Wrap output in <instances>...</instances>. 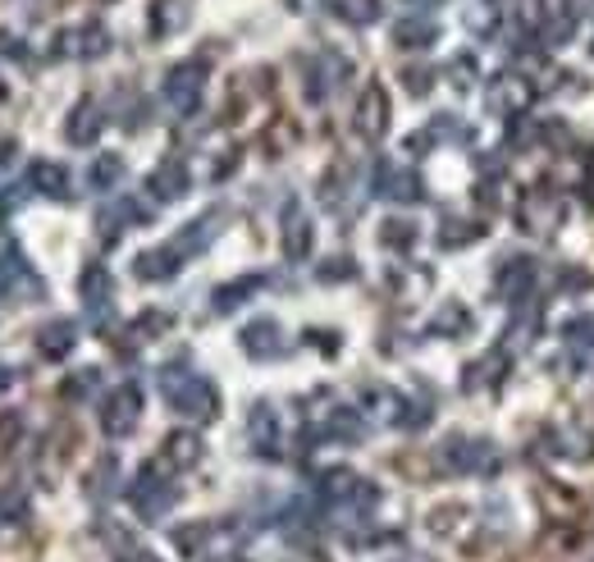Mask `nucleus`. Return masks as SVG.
<instances>
[{
	"label": "nucleus",
	"instance_id": "obj_13",
	"mask_svg": "<svg viewBox=\"0 0 594 562\" xmlns=\"http://www.w3.org/2000/svg\"><path fill=\"white\" fill-rule=\"evenodd\" d=\"M247 444L257 457H284V421L270 402H252V412H247Z\"/></svg>",
	"mask_w": 594,
	"mask_h": 562
},
{
	"label": "nucleus",
	"instance_id": "obj_26",
	"mask_svg": "<svg viewBox=\"0 0 594 562\" xmlns=\"http://www.w3.org/2000/svg\"><path fill=\"white\" fill-rule=\"evenodd\" d=\"M106 133V110L97 101H78L65 119V138L74 147H97V138Z\"/></svg>",
	"mask_w": 594,
	"mask_h": 562
},
{
	"label": "nucleus",
	"instance_id": "obj_19",
	"mask_svg": "<svg viewBox=\"0 0 594 562\" xmlns=\"http://www.w3.org/2000/svg\"><path fill=\"white\" fill-rule=\"evenodd\" d=\"M147 225H151V210H147L142 202H133V197H115V202L101 206V215H97V229H101L106 242H115L123 229H147Z\"/></svg>",
	"mask_w": 594,
	"mask_h": 562
},
{
	"label": "nucleus",
	"instance_id": "obj_35",
	"mask_svg": "<svg viewBox=\"0 0 594 562\" xmlns=\"http://www.w3.org/2000/svg\"><path fill=\"white\" fill-rule=\"evenodd\" d=\"M472 325H476V316L462 302H444L440 316L430 321V334L434 338H462V334H472Z\"/></svg>",
	"mask_w": 594,
	"mask_h": 562
},
{
	"label": "nucleus",
	"instance_id": "obj_1",
	"mask_svg": "<svg viewBox=\"0 0 594 562\" xmlns=\"http://www.w3.org/2000/svg\"><path fill=\"white\" fill-rule=\"evenodd\" d=\"M155 389H161V398L170 402V412L187 417V421H215L220 417V393H215V385L206 380V375L187 370V366H161L155 370Z\"/></svg>",
	"mask_w": 594,
	"mask_h": 562
},
{
	"label": "nucleus",
	"instance_id": "obj_11",
	"mask_svg": "<svg viewBox=\"0 0 594 562\" xmlns=\"http://www.w3.org/2000/svg\"><path fill=\"white\" fill-rule=\"evenodd\" d=\"M536 279H540V261L536 257H508V261H498V270H494V298L521 306L530 293H536Z\"/></svg>",
	"mask_w": 594,
	"mask_h": 562
},
{
	"label": "nucleus",
	"instance_id": "obj_4",
	"mask_svg": "<svg viewBox=\"0 0 594 562\" xmlns=\"http://www.w3.org/2000/svg\"><path fill=\"white\" fill-rule=\"evenodd\" d=\"M434 457H440V466L449 476H494L498 466H504L498 444L480 440V434H449Z\"/></svg>",
	"mask_w": 594,
	"mask_h": 562
},
{
	"label": "nucleus",
	"instance_id": "obj_53",
	"mask_svg": "<svg viewBox=\"0 0 594 562\" xmlns=\"http://www.w3.org/2000/svg\"><path fill=\"white\" fill-rule=\"evenodd\" d=\"M284 562H330L321 549H293V553H284Z\"/></svg>",
	"mask_w": 594,
	"mask_h": 562
},
{
	"label": "nucleus",
	"instance_id": "obj_3",
	"mask_svg": "<svg viewBox=\"0 0 594 562\" xmlns=\"http://www.w3.org/2000/svg\"><path fill=\"white\" fill-rule=\"evenodd\" d=\"M316 498H321V508H330V512L366 517L375 504H380V489H375L366 476L334 466V472H325V476L316 480Z\"/></svg>",
	"mask_w": 594,
	"mask_h": 562
},
{
	"label": "nucleus",
	"instance_id": "obj_9",
	"mask_svg": "<svg viewBox=\"0 0 594 562\" xmlns=\"http://www.w3.org/2000/svg\"><path fill=\"white\" fill-rule=\"evenodd\" d=\"M536 19L544 46H568L581 33V0H536Z\"/></svg>",
	"mask_w": 594,
	"mask_h": 562
},
{
	"label": "nucleus",
	"instance_id": "obj_49",
	"mask_svg": "<svg viewBox=\"0 0 594 562\" xmlns=\"http://www.w3.org/2000/svg\"><path fill=\"white\" fill-rule=\"evenodd\" d=\"M306 343L321 353H338V334L334 329H306Z\"/></svg>",
	"mask_w": 594,
	"mask_h": 562
},
{
	"label": "nucleus",
	"instance_id": "obj_8",
	"mask_svg": "<svg viewBox=\"0 0 594 562\" xmlns=\"http://www.w3.org/2000/svg\"><path fill=\"white\" fill-rule=\"evenodd\" d=\"M138 421H142V389L129 380V385H119V389L106 398L101 430H106V440H129V434L138 430Z\"/></svg>",
	"mask_w": 594,
	"mask_h": 562
},
{
	"label": "nucleus",
	"instance_id": "obj_15",
	"mask_svg": "<svg viewBox=\"0 0 594 562\" xmlns=\"http://www.w3.org/2000/svg\"><path fill=\"white\" fill-rule=\"evenodd\" d=\"M55 55H65V60H101V55H110V33L97 19L78 23V28H65V33L55 37Z\"/></svg>",
	"mask_w": 594,
	"mask_h": 562
},
{
	"label": "nucleus",
	"instance_id": "obj_32",
	"mask_svg": "<svg viewBox=\"0 0 594 562\" xmlns=\"http://www.w3.org/2000/svg\"><path fill=\"white\" fill-rule=\"evenodd\" d=\"M434 42H440V23L425 19V14H412V19L393 23V46H402V51H430Z\"/></svg>",
	"mask_w": 594,
	"mask_h": 562
},
{
	"label": "nucleus",
	"instance_id": "obj_12",
	"mask_svg": "<svg viewBox=\"0 0 594 562\" xmlns=\"http://www.w3.org/2000/svg\"><path fill=\"white\" fill-rule=\"evenodd\" d=\"M540 97V87L521 78V74H498L494 87H489V110L494 115H504V119H526V110L536 106Z\"/></svg>",
	"mask_w": 594,
	"mask_h": 562
},
{
	"label": "nucleus",
	"instance_id": "obj_45",
	"mask_svg": "<svg viewBox=\"0 0 594 562\" xmlns=\"http://www.w3.org/2000/svg\"><path fill=\"white\" fill-rule=\"evenodd\" d=\"M115 472H119L115 457H101V462H97V472H91V494H97V498L115 494Z\"/></svg>",
	"mask_w": 594,
	"mask_h": 562
},
{
	"label": "nucleus",
	"instance_id": "obj_25",
	"mask_svg": "<svg viewBox=\"0 0 594 562\" xmlns=\"http://www.w3.org/2000/svg\"><path fill=\"white\" fill-rule=\"evenodd\" d=\"M412 408H417V402H408L398 389H366V417L380 421V425L412 430Z\"/></svg>",
	"mask_w": 594,
	"mask_h": 562
},
{
	"label": "nucleus",
	"instance_id": "obj_36",
	"mask_svg": "<svg viewBox=\"0 0 594 562\" xmlns=\"http://www.w3.org/2000/svg\"><path fill=\"white\" fill-rule=\"evenodd\" d=\"M97 389H101V370L97 366H83V370H69L65 380H60V398L65 402H87V398H97Z\"/></svg>",
	"mask_w": 594,
	"mask_h": 562
},
{
	"label": "nucleus",
	"instance_id": "obj_34",
	"mask_svg": "<svg viewBox=\"0 0 594 562\" xmlns=\"http://www.w3.org/2000/svg\"><path fill=\"white\" fill-rule=\"evenodd\" d=\"M123 183V155L119 151H101L97 161L87 165V187L91 193H110V187Z\"/></svg>",
	"mask_w": 594,
	"mask_h": 562
},
{
	"label": "nucleus",
	"instance_id": "obj_43",
	"mask_svg": "<svg viewBox=\"0 0 594 562\" xmlns=\"http://www.w3.org/2000/svg\"><path fill=\"white\" fill-rule=\"evenodd\" d=\"M316 279H321V284H343V279H357V261L353 257H325L316 266Z\"/></svg>",
	"mask_w": 594,
	"mask_h": 562
},
{
	"label": "nucleus",
	"instance_id": "obj_28",
	"mask_svg": "<svg viewBox=\"0 0 594 562\" xmlns=\"http://www.w3.org/2000/svg\"><path fill=\"white\" fill-rule=\"evenodd\" d=\"M183 266H187V261L174 252V242L151 247V252H138V257H133V274H138V279H147V284H161V279H174Z\"/></svg>",
	"mask_w": 594,
	"mask_h": 562
},
{
	"label": "nucleus",
	"instance_id": "obj_42",
	"mask_svg": "<svg viewBox=\"0 0 594 562\" xmlns=\"http://www.w3.org/2000/svg\"><path fill=\"white\" fill-rule=\"evenodd\" d=\"M170 325H174V316L170 311H142V316L129 325V334H138V338H161V334H170Z\"/></svg>",
	"mask_w": 594,
	"mask_h": 562
},
{
	"label": "nucleus",
	"instance_id": "obj_51",
	"mask_svg": "<svg viewBox=\"0 0 594 562\" xmlns=\"http://www.w3.org/2000/svg\"><path fill=\"white\" fill-rule=\"evenodd\" d=\"M0 55H14V60H28V46H23V37H10V33H0Z\"/></svg>",
	"mask_w": 594,
	"mask_h": 562
},
{
	"label": "nucleus",
	"instance_id": "obj_21",
	"mask_svg": "<svg viewBox=\"0 0 594 562\" xmlns=\"http://www.w3.org/2000/svg\"><path fill=\"white\" fill-rule=\"evenodd\" d=\"M78 293H83V306L87 316H106L110 302H115V274L101 266V261H87V270L78 274Z\"/></svg>",
	"mask_w": 594,
	"mask_h": 562
},
{
	"label": "nucleus",
	"instance_id": "obj_40",
	"mask_svg": "<svg viewBox=\"0 0 594 562\" xmlns=\"http://www.w3.org/2000/svg\"><path fill=\"white\" fill-rule=\"evenodd\" d=\"M412 242H417V225L412 220H385L380 225V247H389V252H408Z\"/></svg>",
	"mask_w": 594,
	"mask_h": 562
},
{
	"label": "nucleus",
	"instance_id": "obj_16",
	"mask_svg": "<svg viewBox=\"0 0 594 562\" xmlns=\"http://www.w3.org/2000/svg\"><path fill=\"white\" fill-rule=\"evenodd\" d=\"M517 225L526 234H553L562 225V197L544 193V187H530V193L521 197V206H517Z\"/></svg>",
	"mask_w": 594,
	"mask_h": 562
},
{
	"label": "nucleus",
	"instance_id": "obj_17",
	"mask_svg": "<svg viewBox=\"0 0 594 562\" xmlns=\"http://www.w3.org/2000/svg\"><path fill=\"white\" fill-rule=\"evenodd\" d=\"M238 348H242L247 357H252V361L284 357V353H289L284 325H279V321H270V316H261V321H252V325H242V334H238Z\"/></svg>",
	"mask_w": 594,
	"mask_h": 562
},
{
	"label": "nucleus",
	"instance_id": "obj_52",
	"mask_svg": "<svg viewBox=\"0 0 594 562\" xmlns=\"http://www.w3.org/2000/svg\"><path fill=\"white\" fill-rule=\"evenodd\" d=\"M202 562H252V558H247V553L234 544V549H215V553H206Z\"/></svg>",
	"mask_w": 594,
	"mask_h": 562
},
{
	"label": "nucleus",
	"instance_id": "obj_23",
	"mask_svg": "<svg viewBox=\"0 0 594 562\" xmlns=\"http://www.w3.org/2000/svg\"><path fill=\"white\" fill-rule=\"evenodd\" d=\"M316 440H330V444H361V440H366L361 408H330V412L316 421Z\"/></svg>",
	"mask_w": 594,
	"mask_h": 562
},
{
	"label": "nucleus",
	"instance_id": "obj_41",
	"mask_svg": "<svg viewBox=\"0 0 594 562\" xmlns=\"http://www.w3.org/2000/svg\"><path fill=\"white\" fill-rule=\"evenodd\" d=\"M466 508H457V504H449V508H434L430 512V530L434 536H462V526H466Z\"/></svg>",
	"mask_w": 594,
	"mask_h": 562
},
{
	"label": "nucleus",
	"instance_id": "obj_22",
	"mask_svg": "<svg viewBox=\"0 0 594 562\" xmlns=\"http://www.w3.org/2000/svg\"><path fill=\"white\" fill-rule=\"evenodd\" d=\"M206 457V444H202V434L197 430H174L161 440V466H170V472H193V466Z\"/></svg>",
	"mask_w": 594,
	"mask_h": 562
},
{
	"label": "nucleus",
	"instance_id": "obj_14",
	"mask_svg": "<svg viewBox=\"0 0 594 562\" xmlns=\"http://www.w3.org/2000/svg\"><path fill=\"white\" fill-rule=\"evenodd\" d=\"M375 193H380L385 202H398V206H412L425 197V183L417 170L408 165H393V161H380L375 165Z\"/></svg>",
	"mask_w": 594,
	"mask_h": 562
},
{
	"label": "nucleus",
	"instance_id": "obj_46",
	"mask_svg": "<svg viewBox=\"0 0 594 562\" xmlns=\"http://www.w3.org/2000/svg\"><path fill=\"white\" fill-rule=\"evenodd\" d=\"M402 87H408L412 97H425V91L434 87V74H430V69H421V65H412V69H402Z\"/></svg>",
	"mask_w": 594,
	"mask_h": 562
},
{
	"label": "nucleus",
	"instance_id": "obj_58",
	"mask_svg": "<svg viewBox=\"0 0 594 562\" xmlns=\"http://www.w3.org/2000/svg\"><path fill=\"white\" fill-rule=\"evenodd\" d=\"M590 55H594V42H590Z\"/></svg>",
	"mask_w": 594,
	"mask_h": 562
},
{
	"label": "nucleus",
	"instance_id": "obj_20",
	"mask_svg": "<svg viewBox=\"0 0 594 562\" xmlns=\"http://www.w3.org/2000/svg\"><path fill=\"white\" fill-rule=\"evenodd\" d=\"M187 187H193V174H187V165L179 161V155H165V161L147 174V193L155 202H183Z\"/></svg>",
	"mask_w": 594,
	"mask_h": 562
},
{
	"label": "nucleus",
	"instance_id": "obj_5",
	"mask_svg": "<svg viewBox=\"0 0 594 562\" xmlns=\"http://www.w3.org/2000/svg\"><path fill=\"white\" fill-rule=\"evenodd\" d=\"M46 298V279L33 270V261L23 257V247H0V302H42Z\"/></svg>",
	"mask_w": 594,
	"mask_h": 562
},
{
	"label": "nucleus",
	"instance_id": "obj_47",
	"mask_svg": "<svg viewBox=\"0 0 594 562\" xmlns=\"http://www.w3.org/2000/svg\"><path fill=\"white\" fill-rule=\"evenodd\" d=\"M115 562H161V553H151L142 544H119L115 549Z\"/></svg>",
	"mask_w": 594,
	"mask_h": 562
},
{
	"label": "nucleus",
	"instance_id": "obj_18",
	"mask_svg": "<svg viewBox=\"0 0 594 562\" xmlns=\"http://www.w3.org/2000/svg\"><path fill=\"white\" fill-rule=\"evenodd\" d=\"M348 74H353V60L348 55H338V51H321L316 55V65L306 69V101H325L330 97V87H338V83H348Z\"/></svg>",
	"mask_w": 594,
	"mask_h": 562
},
{
	"label": "nucleus",
	"instance_id": "obj_30",
	"mask_svg": "<svg viewBox=\"0 0 594 562\" xmlns=\"http://www.w3.org/2000/svg\"><path fill=\"white\" fill-rule=\"evenodd\" d=\"M270 284V274H242V279H229V284H220L215 289V311H220V316H229V311H238L242 302H252L261 289Z\"/></svg>",
	"mask_w": 594,
	"mask_h": 562
},
{
	"label": "nucleus",
	"instance_id": "obj_54",
	"mask_svg": "<svg viewBox=\"0 0 594 562\" xmlns=\"http://www.w3.org/2000/svg\"><path fill=\"white\" fill-rule=\"evenodd\" d=\"M14 380H19V370L0 361V393H10V389H14Z\"/></svg>",
	"mask_w": 594,
	"mask_h": 562
},
{
	"label": "nucleus",
	"instance_id": "obj_39",
	"mask_svg": "<svg viewBox=\"0 0 594 562\" xmlns=\"http://www.w3.org/2000/svg\"><path fill=\"white\" fill-rule=\"evenodd\" d=\"M480 238H485V225H476V220H449L440 229V247H472Z\"/></svg>",
	"mask_w": 594,
	"mask_h": 562
},
{
	"label": "nucleus",
	"instance_id": "obj_50",
	"mask_svg": "<svg viewBox=\"0 0 594 562\" xmlns=\"http://www.w3.org/2000/svg\"><path fill=\"white\" fill-rule=\"evenodd\" d=\"M19 161V142L14 138H0V179H6V170Z\"/></svg>",
	"mask_w": 594,
	"mask_h": 562
},
{
	"label": "nucleus",
	"instance_id": "obj_33",
	"mask_svg": "<svg viewBox=\"0 0 594 562\" xmlns=\"http://www.w3.org/2000/svg\"><path fill=\"white\" fill-rule=\"evenodd\" d=\"M147 28H151V37H155V42H165V37L183 33V28H187V6H183V0H151Z\"/></svg>",
	"mask_w": 594,
	"mask_h": 562
},
{
	"label": "nucleus",
	"instance_id": "obj_55",
	"mask_svg": "<svg viewBox=\"0 0 594 562\" xmlns=\"http://www.w3.org/2000/svg\"><path fill=\"white\" fill-rule=\"evenodd\" d=\"M402 6H412V10H430V6H444V0H402Z\"/></svg>",
	"mask_w": 594,
	"mask_h": 562
},
{
	"label": "nucleus",
	"instance_id": "obj_44",
	"mask_svg": "<svg viewBox=\"0 0 594 562\" xmlns=\"http://www.w3.org/2000/svg\"><path fill=\"white\" fill-rule=\"evenodd\" d=\"M449 83L457 91H472L476 87V55H453L449 60Z\"/></svg>",
	"mask_w": 594,
	"mask_h": 562
},
{
	"label": "nucleus",
	"instance_id": "obj_6",
	"mask_svg": "<svg viewBox=\"0 0 594 562\" xmlns=\"http://www.w3.org/2000/svg\"><path fill=\"white\" fill-rule=\"evenodd\" d=\"M202 91H206V65H197V60H183V65H174V69L165 74V83H161L165 110H170L174 119L197 115Z\"/></svg>",
	"mask_w": 594,
	"mask_h": 562
},
{
	"label": "nucleus",
	"instance_id": "obj_37",
	"mask_svg": "<svg viewBox=\"0 0 594 562\" xmlns=\"http://www.w3.org/2000/svg\"><path fill=\"white\" fill-rule=\"evenodd\" d=\"M28 521V494L23 489H0V536H10V530H19Z\"/></svg>",
	"mask_w": 594,
	"mask_h": 562
},
{
	"label": "nucleus",
	"instance_id": "obj_48",
	"mask_svg": "<svg viewBox=\"0 0 594 562\" xmlns=\"http://www.w3.org/2000/svg\"><path fill=\"white\" fill-rule=\"evenodd\" d=\"M562 334H568V343H581V348H594V321H568V329H562Z\"/></svg>",
	"mask_w": 594,
	"mask_h": 562
},
{
	"label": "nucleus",
	"instance_id": "obj_38",
	"mask_svg": "<svg viewBox=\"0 0 594 562\" xmlns=\"http://www.w3.org/2000/svg\"><path fill=\"white\" fill-rule=\"evenodd\" d=\"M380 0H334V14L343 23H353V28H370L375 19H380Z\"/></svg>",
	"mask_w": 594,
	"mask_h": 562
},
{
	"label": "nucleus",
	"instance_id": "obj_24",
	"mask_svg": "<svg viewBox=\"0 0 594 562\" xmlns=\"http://www.w3.org/2000/svg\"><path fill=\"white\" fill-rule=\"evenodd\" d=\"M220 220H225V210H206V215H197V220H187L170 242H174V252L187 261V257H197V252H206V247L215 242V234H220Z\"/></svg>",
	"mask_w": 594,
	"mask_h": 562
},
{
	"label": "nucleus",
	"instance_id": "obj_2",
	"mask_svg": "<svg viewBox=\"0 0 594 562\" xmlns=\"http://www.w3.org/2000/svg\"><path fill=\"white\" fill-rule=\"evenodd\" d=\"M170 476H174L170 466L147 462L142 472L129 480V508H133V517H138V521L155 526L161 517H170V512H174V504H179V485H174Z\"/></svg>",
	"mask_w": 594,
	"mask_h": 562
},
{
	"label": "nucleus",
	"instance_id": "obj_29",
	"mask_svg": "<svg viewBox=\"0 0 594 562\" xmlns=\"http://www.w3.org/2000/svg\"><path fill=\"white\" fill-rule=\"evenodd\" d=\"M544 448H549L553 457H568V462H590V457H594V440H590L585 430H576V425L549 430V434H544Z\"/></svg>",
	"mask_w": 594,
	"mask_h": 562
},
{
	"label": "nucleus",
	"instance_id": "obj_10",
	"mask_svg": "<svg viewBox=\"0 0 594 562\" xmlns=\"http://www.w3.org/2000/svg\"><path fill=\"white\" fill-rule=\"evenodd\" d=\"M279 247H284V257L293 266H302L311 252H316V225H311L302 202H289L284 215H279Z\"/></svg>",
	"mask_w": 594,
	"mask_h": 562
},
{
	"label": "nucleus",
	"instance_id": "obj_31",
	"mask_svg": "<svg viewBox=\"0 0 594 562\" xmlns=\"http://www.w3.org/2000/svg\"><path fill=\"white\" fill-rule=\"evenodd\" d=\"M74 348H78V325L74 321H51V325L37 329V353L46 361H65Z\"/></svg>",
	"mask_w": 594,
	"mask_h": 562
},
{
	"label": "nucleus",
	"instance_id": "obj_57",
	"mask_svg": "<svg viewBox=\"0 0 594 562\" xmlns=\"http://www.w3.org/2000/svg\"><path fill=\"white\" fill-rule=\"evenodd\" d=\"M489 6H494V10H498V6H508V0H489Z\"/></svg>",
	"mask_w": 594,
	"mask_h": 562
},
{
	"label": "nucleus",
	"instance_id": "obj_56",
	"mask_svg": "<svg viewBox=\"0 0 594 562\" xmlns=\"http://www.w3.org/2000/svg\"><path fill=\"white\" fill-rule=\"evenodd\" d=\"M289 6H293V10H306V0H289Z\"/></svg>",
	"mask_w": 594,
	"mask_h": 562
},
{
	"label": "nucleus",
	"instance_id": "obj_27",
	"mask_svg": "<svg viewBox=\"0 0 594 562\" xmlns=\"http://www.w3.org/2000/svg\"><path fill=\"white\" fill-rule=\"evenodd\" d=\"M28 187H33L37 197H51V202H69L74 197L69 170L60 161H33V165H28Z\"/></svg>",
	"mask_w": 594,
	"mask_h": 562
},
{
	"label": "nucleus",
	"instance_id": "obj_7",
	"mask_svg": "<svg viewBox=\"0 0 594 562\" xmlns=\"http://www.w3.org/2000/svg\"><path fill=\"white\" fill-rule=\"evenodd\" d=\"M389 119H393V106H389L385 83H366L357 106H353V133L361 142H380L389 133Z\"/></svg>",
	"mask_w": 594,
	"mask_h": 562
}]
</instances>
